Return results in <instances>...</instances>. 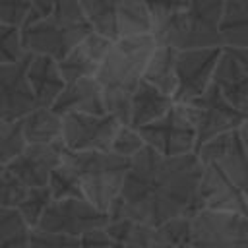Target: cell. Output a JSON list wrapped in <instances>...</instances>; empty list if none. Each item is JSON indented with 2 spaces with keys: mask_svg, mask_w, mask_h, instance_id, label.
<instances>
[{
  "mask_svg": "<svg viewBox=\"0 0 248 248\" xmlns=\"http://www.w3.org/2000/svg\"><path fill=\"white\" fill-rule=\"evenodd\" d=\"M4 248H29V232H27V234L17 236L16 240H12L10 244H6Z\"/></svg>",
  "mask_w": 248,
  "mask_h": 248,
  "instance_id": "60d3db41",
  "label": "cell"
},
{
  "mask_svg": "<svg viewBox=\"0 0 248 248\" xmlns=\"http://www.w3.org/2000/svg\"><path fill=\"white\" fill-rule=\"evenodd\" d=\"M60 165L74 174L81 196L97 209L108 213L120 194L130 161L110 151H64Z\"/></svg>",
  "mask_w": 248,
  "mask_h": 248,
  "instance_id": "277c9868",
  "label": "cell"
},
{
  "mask_svg": "<svg viewBox=\"0 0 248 248\" xmlns=\"http://www.w3.org/2000/svg\"><path fill=\"white\" fill-rule=\"evenodd\" d=\"M46 186H48V192H50L52 200L83 198V196H81V190H79V186H78V182H76V178H74V174H72L66 167H62V165H58V167L52 170V174H50Z\"/></svg>",
  "mask_w": 248,
  "mask_h": 248,
  "instance_id": "4dcf8cb0",
  "label": "cell"
},
{
  "mask_svg": "<svg viewBox=\"0 0 248 248\" xmlns=\"http://www.w3.org/2000/svg\"><path fill=\"white\" fill-rule=\"evenodd\" d=\"M221 50L223 46L176 52V89L172 95L176 105H184L200 97L213 83V72Z\"/></svg>",
  "mask_w": 248,
  "mask_h": 248,
  "instance_id": "7c38bea8",
  "label": "cell"
},
{
  "mask_svg": "<svg viewBox=\"0 0 248 248\" xmlns=\"http://www.w3.org/2000/svg\"><path fill=\"white\" fill-rule=\"evenodd\" d=\"M221 35L227 46L248 48V0H232L225 4L221 17Z\"/></svg>",
  "mask_w": 248,
  "mask_h": 248,
  "instance_id": "cb8c5ba5",
  "label": "cell"
},
{
  "mask_svg": "<svg viewBox=\"0 0 248 248\" xmlns=\"http://www.w3.org/2000/svg\"><path fill=\"white\" fill-rule=\"evenodd\" d=\"M176 52L172 46L155 45L143 70V81L170 97L176 89Z\"/></svg>",
  "mask_w": 248,
  "mask_h": 248,
  "instance_id": "7402d4cb",
  "label": "cell"
},
{
  "mask_svg": "<svg viewBox=\"0 0 248 248\" xmlns=\"http://www.w3.org/2000/svg\"><path fill=\"white\" fill-rule=\"evenodd\" d=\"M64 151L62 140L45 145H25V149L14 161H10L6 169L27 188H43L48 184L52 170L62 163Z\"/></svg>",
  "mask_w": 248,
  "mask_h": 248,
  "instance_id": "9a60e30c",
  "label": "cell"
},
{
  "mask_svg": "<svg viewBox=\"0 0 248 248\" xmlns=\"http://www.w3.org/2000/svg\"><path fill=\"white\" fill-rule=\"evenodd\" d=\"M29 248H81V246H79V238L33 229L29 231Z\"/></svg>",
  "mask_w": 248,
  "mask_h": 248,
  "instance_id": "e575fe53",
  "label": "cell"
},
{
  "mask_svg": "<svg viewBox=\"0 0 248 248\" xmlns=\"http://www.w3.org/2000/svg\"><path fill=\"white\" fill-rule=\"evenodd\" d=\"M27 192H29V188L16 174H12L8 169H4V172L0 174V207L17 209V205L23 202Z\"/></svg>",
  "mask_w": 248,
  "mask_h": 248,
  "instance_id": "1f68e13d",
  "label": "cell"
},
{
  "mask_svg": "<svg viewBox=\"0 0 248 248\" xmlns=\"http://www.w3.org/2000/svg\"><path fill=\"white\" fill-rule=\"evenodd\" d=\"M79 246L81 248H114L112 238L108 236L107 229H93L87 231L85 234L79 236Z\"/></svg>",
  "mask_w": 248,
  "mask_h": 248,
  "instance_id": "8d00e7d4",
  "label": "cell"
},
{
  "mask_svg": "<svg viewBox=\"0 0 248 248\" xmlns=\"http://www.w3.org/2000/svg\"><path fill=\"white\" fill-rule=\"evenodd\" d=\"M194 248H248V217L234 211L200 209L190 219Z\"/></svg>",
  "mask_w": 248,
  "mask_h": 248,
  "instance_id": "ba28073f",
  "label": "cell"
},
{
  "mask_svg": "<svg viewBox=\"0 0 248 248\" xmlns=\"http://www.w3.org/2000/svg\"><path fill=\"white\" fill-rule=\"evenodd\" d=\"M25 138L21 132V120L6 122L0 120V165L6 167L25 149Z\"/></svg>",
  "mask_w": 248,
  "mask_h": 248,
  "instance_id": "4316f807",
  "label": "cell"
},
{
  "mask_svg": "<svg viewBox=\"0 0 248 248\" xmlns=\"http://www.w3.org/2000/svg\"><path fill=\"white\" fill-rule=\"evenodd\" d=\"M108 221V213L97 209L85 198H66L50 202L35 231L79 238L87 231L107 227Z\"/></svg>",
  "mask_w": 248,
  "mask_h": 248,
  "instance_id": "9c48e42d",
  "label": "cell"
},
{
  "mask_svg": "<svg viewBox=\"0 0 248 248\" xmlns=\"http://www.w3.org/2000/svg\"><path fill=\"white\" fill-rule=\"evenodd\" d=\"M112 41L99 33H89L81 43H78L62 60H58V70L66 83L81 79V78H95Z\"/></svg>",
  "mask_w": 248,
  "mask_h": 248,
  "instance_id": "e0dca14e",
  "label": "cell"
},
{
  "mask_svg": "<svg viewBox=\"0 0 248 248\" xmlns=\"http://www.w3.org/2000/svg\"><path fill=\"white\" fill-rule=\"evenodd\" d=\"M202 163L196 153L163 157L143 147L130 159L118 198L108 209L112 219L161 227L176 217H194L200 211L198 186Z\"/></svg>",
  "mask_w": 248,
  "mask_h": 248,
  "instance_id": "6da1fadb",
  "label": "cell"
},
{
  "mask_svg": "<svg viewBox=\"0 0 248 248\" xmlns=\"http://www.w3.org/2000/svg\"><path fill=\"white\" fill-rule=\"evenodd\" d=\"M27 83L31 87V93L35 97L37 107L50 108L62 89L66 87V81L58 70V62L50 56L31 54L27 64Z\"/></svg>",
  "mask_w": 248,
  "mask_h": 248,
  "instance_id": "d6986e66",
  "label": "cell"
},
{
  "mask_svg": "<svg viewBox=\"0 0 248 248\" xmlns=\"http://www.w3.org/2000/svg\"><path fill=\"white\" fill-rule=\"evenodd\" d=\"M27 56L21 43V29L0 21V64H16Z\"/></svg>",
  "mask_w": 248,
  "mask_h": 248,
  "instance_id": "f1b7e54d",
  "label": "cell"
},
{
  "mask_svg": "<svg viewBox=\"0 0 248 248\" xmlns=\"http://www.w3.org/2000/svg\"><path fill=\"white\" fill-rule=\"evenodd\" d=\"M165 236L172 242V246L180 244V242H188L190 238V217H176V219H170L167 223H163L159 227Z\"/></svg>",
  "mask_w": 248,
  "mask_h": 248,
  "instance_id": "d590c367",
  "label": "cell"
},
{
  "mask_svg": "<svg viewBox=\"0 0 248 248\" xmlns=\"http://www.w3.org/2000/svg\"><path fill=\"white\" fill-rule=\"evenodd\" d=\"M91 29L108 41L151 33L145 0H78Z\"/></svg>",
  "mask_w": 248,
  "mask_h": 248,
  "instance_id": "8992f818",
  "label": "cell"
},
{
  "mask_svg": "<svg viewBox=\"0 0 248 248\" xmlns=\"http://www.w3.org/2000/svg\"><path fill=\"white\" fill-rule=\"evenodd\" d=\"M4 169H6V167H2V165H0V174H2V172H4Z\"/></svg>",
  "mask_w": 248,
  "mask_h": 248,
  "instance_id": "7bdbcfd3",
  "label": "cell"
},
{
  "mask_svg": "<svg viewBox=\"0 0 248 248\" xmlns=\"http://www.w3.org/2000/svg\"><path fill=\"white\" fill-rule=\"evenodd\" d=\"M52 202V196L48 192V186H43V188H29L27 196L23 198V202L17 205V213L21 217V221L25 223V227L29 231L37 229L39 221L43 219L46 207L50 205Z\"/></svg>",
  "mask_w": 248,
  "mask_h": 248,
  "instance_id": "d4e9b609",
  "label": "cell"
},
{
  "mask_svg": "<svg viewBox=\"0 0 248 248\" xmlns=\"http://www.w3.org/2000/svg\"><path fill=\"white\" fill-rule=\"evenodd\" d=\"M143 143L163 157H182L196 153V130L180 105L151 124L138 128Z\"/></svg>",
  "mask_w": 248,
  "mask_h": 248,
  "instance_id": "30bf717a",
  "label": "cell"
},
{
  "mask_svg": "<svg viewBox=\"0 0 248 248\" xmlns=\"http://www.w3.org/2000/svg\"><path fill=\"white\" fill-rule=\"evenodd\" d=\"M172 105L174 101L170 95L159 91L157 87L141 79L130 101V126L138 130L145 124H151L157 118L165 116Z\"/></svg>",
  "mask_w": 248,
  "mask_h": 248,
  "instance_id": "44dd1931",
  "label": "cell"
},
{
  "mask_svg": "<svg viewBox=\"0 0 248 248\" xmlns=\"http://www.w3.org/2000/svg\"><path fill=\"white\" fill-rule=\"evenodd\" d=\"M27 232H29V229L25 227V223L21 221V217L16 209L0 207V248H4L12 240H16L17 236L27 234Z\"/></svg>",
  "mask_w": 248,
  "mask_h": 248,
  "instance_id": "d6a6232c",
  "label": "cell"
},
{
  "mask_svg": "<svg viewBox=\"0 0 248 248\" xmlns=\"http://www.w3.org/2000/svg\"><path fill=\"white\" fill-rule=\"evenodd\" d=\"M114 248H172V242L165 236L159 227L132 223L128 236Z\"/></svg>",
  "mask_w": 248,
  "mask_h": 248,
  "instance_id": "484cf974",
  "label": "cell"
},
{
  "mask_svg": "<svg viewBox=\"0 0 248 248\" xmlns=\"http://www.w3.org/2000/svg\"><path fill=\"white\" fill-rule=\"evenodd\" d=\"M21 132L27 145L54 143L62 136V116L52 108L37 107L25 118H21Z\"/></svg>",
  "mask_w": 248,
  "mask_h": 248,
  "instance_id": "603a6c76",
  "label": "cell"
},
{
  "mask_svg": "<svg viewBox=\"0 0 248 248\" xmlns=\"http://www.w3.org/2000/svg\"><path fill=\"white\" fill-rule=\"evenodd\" d=\"M213 85L229 105L248 116V72L225 48L213 72Z\"/></svg>",
  "mask_w": 248,
  "mask_h": 248,
  "instance_id": "ffe728a7",
  "label": "cell"
},
{
  "mask_svg": "<svg viewBox=\"0 0 248 248\" xmlns=\"http://www.w3.org/2000/svg\"><path fill=\"white\" fill-rule=\"evenodd\" d=\"M31 54L16 64H0V120L17 122L37 108L27 83V64Z\"/></svg>",
  "mask_w": 248,
  "mask_h": 248,
  "instance_id": "5bb4252c",
  "label": "cell"
},
{
  "mask_svg": "<svg viewBox=\"0 0 248 248\" xmlns=\"http://www.w3.org/2000/svg\"><path fill=\"white\" fill-rule=\"evenodd\" d=\"M198 205L200 209L215 211H234L248 217V202L242 192L227 178L217 163L202 165V178L198 186Z\"/></svg>",
  "mask_w": 248,
  "mask_h": 248,
  "instance_id": "2e32d148",
  "label": "cell"
},
{
  "mask_svg": "<svg viewBox=\"0 0 248 248\" xmlns=\"http://www.w3.org/2000/svg\"><path fill=\"white\" fill-rule=\"evenodd\" d=\"M122 124L110 114H64L62 143L66 151H108Z\"/></svg>",
  "mask_w": 248,
  "mask_h": 248,
  "instance_id": "8fae6325",
  "label": "cell"
},
{
  "mask_svg": "<svg viewBox=\"0 0 248 248\" xmlns=\"http://www.w3.org/2000/svg\"><path fill=\"white\" fill-rule=\"evenodd\" d=\"M180 107L196 130V149L221 134L234 132L248 118L232 105H229L213 83L200 97Z\"/></svg>",
  "mask_w": 248,
  "mask_h": 248,
  "instance_id": "52a82bcc",
  "label": "cell"
},
{
  "mask_svg": "<svg viewBox=\"0 0 248 248\" xmlns=\"http://www.w3.org/2000/svg\"><path fill=\"white\" fill-rule=\"evenodd\" d=\"M198 161L203 163H217L227 178L242 192L248 202V155L244 153L236 130L221 134L196 149Z\"/></svg>",
  "mask_w": 248,
  "mask_h": 248,
  "instance_id": "4fadbf2b",
  "label": "cell"
},
{
  "mask_svg": "<svg viewBox=\"0 0 248 248\" xmlns=\"http://www.w3.org/2000/svg\"><path fill=\"white\" fill-rule=\"evenodd\" d=\"M31 10V0H0V21L19 27L25 23Z\"/></svg>",
  "mask_w": 248,
  "mask_h": 248,
  "instance_id": "836d02e7",
  "label": "cell"
},
{
  "mask_svg": "<svg viewBox=\"0 0 248 248\" xmlns=\"http://www.w3.org/2000/svg\"><path fill=\"white\" fill-rule=\"evenodd\" d=\"M236 136H238V141H240V145H242V149H244V153L248 155V118L236 128Z\"/></svg>",
  "mask_w": 248,
  "mask_h": 248,
  "instance_id": "ab89813d",
  "label": "cell"
},
{
  "mask_svg": "<svg viewBox=\"0 0 248 248\" xmlns=\"http://www.w3.org/2000/svg\"><path fill=\"white\" fill-rule=\"evenodd\" d=\"M56 4H58V0H31L29 16H27V19H25V23H23L21 27H27V25H31V23H35V21L46 17V16L54 10Z\"/></svg>",
  "mask_w": 248,
  "mask_h": 248,
  "instance_id": "74e56055",
  "label": "cell"
},
{
  "mask_svg": "<svg viewBox=\"0 0 248 248\" xmlns=\"http://www.w3.org/2000/svg\"><path fill=\"white\" fill-rule=\"evenodd\" d=\"M143 147H145V143H143L140 132H138L136 128H132V126H124V124H122V126L118 128V132L114 134L108 151L130 161V159L136 157Z\"/></svg>",
  "mask_w": 248,
  "mask_h": 248,
  "instance_id": "f546056e",
  "label": "cell"
},
{
  "mask_svg": "<svg viewBox=\"0 0 248 248\" xmlns=\"http://www.w3.org/2000/svg\"><path fill=\"white\" fill-rule=\"evenodd\" d=\"M188 4L190 0H145L149 21H151V33L165 27L169 21L180 16L188 8Z\"/></svg>",
  "mask_w": 248,
  "mask_h": 248,
  "instance_id": "83f0119b",
  "label": "cell"
},
{
  "mask_svg": "<svg viewBox=\"0 0 248 248\" xmlns=\"http://www.w3.org/2000/svg\"><path fill=\"white\" fill-rule=\"evenodd\" d=\"M89 33H93V29L79 2L58 0L46 17L21 27V43L25 52L50 56L58 62Z\"/></svg>",
  "mask_w": 248,
  "mask_h": 248,
  "instance_id": "3957f363",
  "label": "cell"
},
{
  "mask_svg": "<svg viewBox=\"0 0 248 248\" xmlns=\"http://www.w3.org/2000/svg\"><path fill=\"white\" fill-rule=\"evenodd\" d=\"M223 0H190L188 8L180 16L149 35L153 37L155 45L172 46L176 50L223 46Z\"/></svg>",
  "mask_w": 248,
  "mask_h": 248,
  "instance_id": "5b68a950",
  "label": "cell"
},
{
  "mask_svg": "<svg viewBox=\"0 0 248 248\" xmlns=\"http://www.w3.org/2000/svg\"><path fill=\"white\" fill-rule=\"evenodd\" d=\"M223 48L248 72V48H244V46H227V45Z\"/></svg>",
  "mask_w": 248,
  "mask_h": 248,
  "instance_id": "f35d334b",
  "label": "cell"
},
{
  "mask_svg": "<svg viewBox=\"0 0 248 248\" xmlns=\"http://www.w3.org/2000/svg\"><path fill=\"white\" fill-rule=\"evenodd\" d=\"M172 248H194L190 242H180V244H176V246H172Z\"/></svg>",
  "mask_w": 248,
  "mask_h": 248,
  "instance_id": "b9f144b4",
  "label": "cell"
},
{
  "mask_svg": "<svg viewBox=\"0 0 248 248\" xmlns=\"http://www.w3.org/2000/svg\"><path fill=\"white\" fill-rule=\"evenodd\" d=\"M153 48L155 41L149 33L118 39L110 45L95 76L103 91L107 114L124 126H130V101L143 79V70Z\"/></svg>",
  "mask_w": 248,
  "mask_h": 248,
  "instance_id": "7a4b0ae2",
  "label": "cell"
},
{
  "mask_svg": "<svg viewBox=\"0 0 248 248\" xmlns=\"http://www.w3.org/2000/svg\"><path fill=\"white\" fill-rule=\"evenodd\" d=\"M223 2H225V4H229V2H232V0H223Z\"/></svg>",
  "mask_w": 248,
  "mask_h": 248,
  "instance_id": "ee69618b",
  "label": "cell"
},
{
  "mask_svg": "<svg viewBox=\"0 0 248 248\" xmlns=\"http://www.w3.org/2000/svg\"><path fill=\"white\" fill-rule=\"evenodd\" d=\"M56 114H105L103 91L95 78H81L66 83L54 105L50 107Z\"/></svg>",
  "mask_w": 248,
  "mask_h": 248,
  "instance_id": "ac0fdd59",
  "label": "cell"
}]
</instances>
